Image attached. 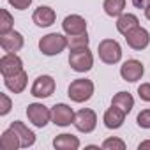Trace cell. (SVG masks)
<instances>
[{
	"label": "cell",
	"mask_w": 150,
	"mask_h": 150,
	"mask_svg": "<svg viewBox=\"0 0 150 150\" xmlns=\"http://www.w3.org/2000/svg\"><path fill=\"white\" fill-rule=\"evenodd\" d=\"M0 148L2 150H16V148H21V141L18 138V134L9 127L2 132L0 136Z\"/></svg>",
	"instance_id": "obj_19"
},
{
	"label": "cell",
	"mask_w": 150,
	"mask_h": 150,
	"mask_svg": "<svg viewBox=\"0 0 150 150\" xmlns=\"http://www.w3.org/2000/svg\"><path fill=\"white\" fill-rule=\"evenodd\" d=\"M62 28L67 35H80L87 32V21L80 14H69L62 21Z\"/></svg>",
	"instance_id": "obj_13"
},
{
	"label": "cell",
	"mask_w": 150,
	"mask_h": 150,
	"mask_svg": "<svg viewBox=\"0 0 150 150\" xmlns=\"http://www.w3.org/2000/svg\"><path fill=\"white\" fill-rule=\"evenodd\" d=\"M25 44V39L20 32H16L14 28L7 34H0V46L6 53H16L23 48Z\"/></svg>",
	"instance_id": "obj_11"
},
{
	"label": "cell",
	"mask_w": 150,
	"mask_h": 150,
	"mask_svg": "<svg viewBox=\"0 0 150 150\" xmlns=\"http://www.w3.org/2000/svg\"><path fill=\"white\" fill-rule=\"evenodd\" d=\"M143 74H145V65L136 58H129L120 65V76L124 81L134 83V81L141 80Z\"/></svg>",
	"instance_id": "obj_8"
},
{
	"label": "cell",
	"mask_w": 150,
	"mask_h": 150,
	"mask_svg": "<svg viewBox=\"0 0 150 150\" xmlns=\"http://www.w3.org/2000/svg\"><path fill=\"white\" fill-rule=\"evenodd\" d=\"M90 42V37L88 34H80V35H69V48L74 50V48H83V46H88Z\"/></svg>",
	"instance_id": "obj_24"
},
{
	"label": "cell",
	"mask_w": 150,
	"mask_h": 150,
	"mask_svg": "<svg viewBox=\"0 0 150 150\" xmlns=\"http://www.w3.org/2000/svg\"><path fill=\"white\" fill-rule=\"evenodd\" d=\"M72 125L76 127L80 132L90 134V132L96 129V125H97V115H96V111L90 110V108H83V110L76 111Z\"/></svg>",
	"instance_id": "obj_5"
},
{
	"label": "cell",
	"mask_w": 150,
	"mask_h": 150,
	"mask_svg": "<svg viewBox=\"0 0 150 150\" xmlns=\"http://www.w3.org/2000/svg\"><path fill=\"white\" fill-rule=\"evenodd\" d=\"M4 83L6 87L13 92V94H21L25 88H27V83H28V74L25 71H20L13 76H6L4 78Z\"/></svg>",
	"instance_id": "obj_16"
},
{
	"label": "cell",
	"mask_w": 150,
	"mask_h": 150,
	"mask_svg": "<svg viewBox=\"0 0 150 150\" xmlns=\"http://www.w3.org/2000/svg\"><path fill=\"white\" fill-rule=\"evenodd\" d=\"M125 41H127V44H129L132 50L141 51V50H145V48L150 44V34H148L146 28L136 27V28H132L131 32L125 34Z\"/></svg>",
	"instance_id": "obj_10"
},
{
	"label": "cell",
	"mask_w": 150,
	"mask_h": 150,
	"mask_svg": "<svg viewBox=\"0 0 150 150\" xmlns=\"http://www.w3.org/2000/svg\"><path fill=\"white\" fill-rule=\"evenodd\" d=\"M55 88H57V83L51 76L48 74H42V76H37L32 88H30V94L37 99H46V97H51L55 94Z\"/></svg>",
	"instance_id": "obj_7"
},
{
	"label": "cell",
	"mask_w": 150,
	"mask_h": 150,
	"mask_svg": "<svg viewBox=\"0 0 150 150\" xmlns=\"http://www.w3.org/2000/svg\"><path fill=\"white\" fill-rule=\"evenodd\" d=\"M67 46H69V39L65 35H62V34H57V32L48 34V35L41 37V41H39V50L46 57L60 55Z\"/></svg>",
	"instance_id": "obj_1"
},
{
	"label": "cell",
	"mask_w": 150,
	"mask_h": 150,
	"mask_svg": "<svg viewBox=\"0 0 150 150\" xmlns=\"http://www.w3.org/2000/svg\"><path fill=\"white\" fill-rule=\"evenodd\" d=\"M23 71V60L16 53H6L0 58V72L2 76H13V74Z\"/></svg>",
	"instance_id": "obj_12"
},
{
	"label": "cell",
	"mask_w": 150,
	"mask_h": 150,
	"mask_svg": "<svg viewBox=\"0 0 150 150\" xmlns=\"http://www.w3.org/2000/svg\"><path fill=\"white\" fill-rule=\"evenodd\" d=\"M97 53H99V58L110 65L120 62L122 58V48L115 39H103L97 46Z\"/></svg>",
	"instance_id": "obj_4"
},
{
	"label": "cell",
	"mask_w": 150,
	"mask_h": 150,
	"mask_svg": "<svg viewBox=\"0 0 150 150\" xmlns=\"http://www.w3.org/2000/svg\"><path fill=\"white\" fill-rule=\"evenodd\" d=\"M124 120H125V113L120 108L113 106V104H111V108H108L104 111V117H103V122H104V125L108 129H118V127H122Z\"/></svg>",
	"instance_id": "obj_17"
},
{
	"label": "cell",
	"mask_w": 150,
	"mask_h": 150,
	"mask_svg": "<svg viewBox=\"0 0 150 150\" xmlns=\"http://www.w3.org/2000/svg\"><path fill=\"white\" fill-rule=\"evenodd\" d=\"M53 146L57 150H78L80 148V139L72 134H58L53 139Z\"/></svg>",
	"instance_id": "obj_18"
},
{
	"label": "cell",
	"mask_w": 150,
	"mask_h": 150,
	"mask_svg": "<svg viewBox=\"0 0 150 150\" xmlns=\"http://www.w3.org/2000/svg\"><path fill=\"white\" fill-rule=\"evenodd\" d=\"M111 104H113V106H117V108H120V110L127 115V113L134 108V97H132L129 92H118V94H115V96H113Z\"/></svg>",
	"instance_id": "obj_21"
},
{
	"label": "cell",
	"mask_w": 150,
	"mask_h": 150,
	"mask_svg": "<svg viewBox=\"0 0 150 150\" xmlns=\"http://www.w3.org/2000/svg\"><path fill=\"white\" fill-rule=\"evenodd\" d=\"M0 34H7L13 30V25H14V18L11 16V13L7 9H0Z\"/></svg>",
	"instance_id": "obj_23"
},
{
	"label": "cell",
	"mask_w": 150,
	"mask_h": 150,
	"mask_svg": "<svg viewBox=\"0 0 150 150\" xmlns=\"http://www.w3.org/2000/svg\"><path fill=\"white\" fill-rule=\"evenodd\" d=\"M27 117L35 127H46L51 120V110L42 103H32L27 106Z\"/></svg>",
	"instance_id": "obj_6"
},
{
	"label": "cell",
	"mask_w": 150,
	"mask_h": 150,
	"mask_svg": "<svg viewBox=\"0 0 150 150\" xmlns=\"http://www.w3.org/2000/svg\"><path fill=\"white\" fill-rule=\"evenodd\" d=\"M69 65L76 72H88L94 65V55L88 50V46L74 48L69 53Z\"/></svg>",
	"instance_id": "obj_2"
},
{
	"label": "cell",
	"mask_w": 150,
	"mask_h": 150,
	"mask_svg": "<svg viewBox=\"0 0 150 150\" xmlns=\"http://www.w3.org/2000/svg\"><path fill=\"white\" fill-rule=\"evenodd\" d=\"M138 148H139V150H146V148H150V139H146V141H141V143L138 145Z\"/></svg>",
	"instance_id": "obj_31"
},
{
	"label": "cell",
	"mask_w": 150,
	"mask_h": 150,
	"mask_svg": "<svg viewBox=\"0 0 150 150\" xmlns=\"http://www.w3.org/2000/svg\"><path fill=\"white\" fill-rule=\"evenodd\" d=\"M104 150H125V141L120 138H108L103 141Z\"/></svg>",
	"instance_id": "obj_25"
},
{
	"label": "cell",
	"mask_w": 150,
	"mask_h": 150,
	"mask_svg": "<svg viewBox=\"0 0 150 150\" xmlns=\"http://www.w3.org/2000/svg\"><path fill=\"white\" fill-rule=\"evenodd\" d=\"M136 124H138L141 129H150V108H146V110H143V111L138 113Z\"/></svg>",
	"instance_id": "obj_26"
},
{
	"label": "cell",
	"mask_w": 150,
	"mask_h": 150,
	"mask_svg": "<svg viewBox=\"0 0 150 150\" xmlns=\"http://www.w3.org/2000/svg\"><path fill=\"white\" fill-rule=\"evenodd\" d=\"M55 20H57V13L51 7H48V6H39L34 11V14H32V21L37 27H41V28L51 27L55 23Z\"/></svg>",
	"instance_id": "obj_14"
},
{
	"label": "cell",
	"mask_w": 150,
	"mask_h": 150,
	"mask_svg": "<svg viewBox=\"0 0 150 150\" xmlns=\"http://www.w3.org/2000/svg\"><path fill=\"white\" fill-rule=\"evenodd\" d=\"M131 2H132V6L138 7V9H145V7L150 6V0H131Z\"/></svg>",
	"instance_id": "obj_30"
},
{
	"label": "cell",
	"mask_w": 150,
	"mask_h": 150,
	"mask_svg": "<svg viewBox=\"0 0 150 150\" xmlns=\"http://www.w3.org/2000/svg\"><path fill=\"white\" fill-rule=\"evenodd\" d=\"M145 18H146V20H150V6H148V7H145Z\"/></svg>",
	"instance_id": "obj_32"
},
{
	"label": "cell",
	"mask_w": 150,
	"mask_h": 150,
	"mask_svg": "<svg viewBox=\"0 0 150 150\" xmlns=\"http://www.w3.org/2000/svg\"><path fill=\"white\" fill-rule=\"evenodd\" d=\"M74 113L71 106L64 104V103H58L51 108V122L58 127H67L74 122Z\"/></svg>",
	"instance_id": "obj_9"
},
{
	"label": "cell",
	"mask_w": 150,
	"mask_h": 150,
	"mask_svg": "<svg viewBox=\"0 0 150 150\" xmlns=\"http://www.w3.org/2000/svg\"><path fill=\"white\" fill-rule=\"evenodd\" d=\"M11 106H13V103H11V99L7 97V94H0V115L6 117V115L11 111Z\"/></svg>",
	"instance_id": "obj_27"
},
{
	"label": "cell",
	"mask_w": 150,
	"mask_h": 150,
	"mask_svg": "<svg viewBox=\"0 0 150 150\" xmlns=\"http://www.w3.org/2000/svg\"><path fill=\"white\" fill-rule=\"evenodd\" d=\"M67 96L72 103H85L94 96V83L87 78H78L71 81L67 88Z\"/></svg>",
	"instance_id": "obj_3"
},
{
	"label": "cell",
	"mask_w": 150,
	"mask_h": 150,
	"mask_svg": "<svg viewBox=\"0 0 150 150\" xmlns=\"http://www.w3.org/2000/svg\"><path fill=\"white\" fill-rule=\"evenodd\" d=\"M138 96H139L141 101L150 103V83H141L138 87Z\"/></svg>",
	"instance_id": "obj_28"
},
{
	"label": "cell",
	"mask_w": 150,
	"mask_h": 150,
	"mask_svg": "<svg viewBox=\"0 0 150 150\" xmlns=\"http://www.w3.org/2000/svg\"><path fill=\"white\" fill-rule=\"evenodd\" d=\"M7 2H9L14 9H18V11H25V9L30 7L32 0H7Z\"/></svg>",
	"instance_id": "obj_29"
},
{
	"label": "cell",
	"mask_w": 150,
	"mask_h": 150,
	"mask_svg": "<svg viewBox=\"0 0 150 150\" xmlns=\"http://www.w3.org/2000/svg\"><path fill=\"white\" fill-rule=\"evenodd\" d=\"M136 27H139V20H138V16H134V14H131V13L120 14L118 20H117V30H118L122 35H125L127 32H131V30L136 28Z\"/></svg>",
	"instance_id": "obj_20"
},
{
	"label": "cell",
	"mask_w": 150,
	"mask_h": 150,
	"mask_svg": "<svg viewBox=\"0 0 150 150\" xmlns=\"http://www.w3.org/2000/svg\"><path fill=\"white\" fill-rule=\"evenodd\" d=\"M9 127L18 134V138H20V141H21V148H28V146H32V145L35 143V134H34L23 122L14 120V122H11Z\"/></svg>",
	"instance_id": "obj_15"
},
{
	"label": "cell",
	"mask_w": 150,
	"mask_h": 150,
	"mask_svg": "<svg viewBox=\"0 0 150 150\" xmlns=\"http://www.w3.org/2000/svg\"><path fill=\"white\" fill-rule=\"evenodd\" d=\"M103 9L108 16L111 18H118L120 14H124L125 9V0H104Z\"/></svg>",
	"instance_id": "obj_22"
}]
</instances>
